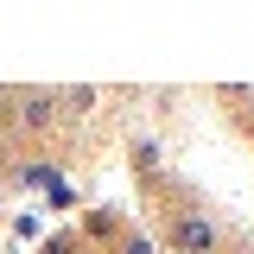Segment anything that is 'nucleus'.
<instances>
[{
	"instance_id": "obj_5",
	"label": "nucleus",
	"mask_w": 254,
	"mask_h": 254,
	"mask_svg": "<svg viewBox=\"0 0 254 254\" xmlns=\"http://www.w3.org/2000/svg\"><path fill=\"white\" fill-rule=\"evenodd\" d=\"M45 254H76V235H51V242H45Z\"/></svg>"
},
{
	"instance_id": "obj_4",
	"label": "nucleus",
	"mask_w": 254,
	"mask_h": 254,
	"mask_svg": "<svg viewBox=\"0 0 254 254\" xmlns=\"http://www.w3.org/2000/svg\"><path fill=\"white\" fill-rule=\"evenodd\" d=\"M13 235H19V242H38V235H45V222H38V216H32V210H26V216L13 222Z\"/></svg>"
},
{
	"instance_id": "obj_2",
	"label": "nucleus",
	"mask_w": 254,
	"mask_h": 254,
	"mask_svg": "<svg viewBox=\"0 0 254 254\" xmlns=\"http://www.w3.org/2000/svg\"><path fill=\"white\" fill-rule=\"evenodd\" d=\"M172 235H178V248H190V254H210V248H216V229H210L203 216H178Z\"/></svg>"
},
{
	"instance_id": "obj_1",
	"label": "nucleus",
	"mask_w": 254,
	"mask_h": 254,
	"mask_svg": "<svg viewBox=\"0 0 254 254\" xmlns=\"http://www.w3.org/2000/svg\"><path fill=\"white\" fill-rule=\"evenodd\" d=\"M13 102H19V127L26 133H51L58 127V95L51 89H19Z\"/></svg>"
},
{
	"instance_id": "obj_3",
	"label": "nucleus",
	"mask_w": 254,
	"mask_h": 254,
	"mask_svg": "<svg viewBox=\"0 0 254 254\" xmlns=\"http://www.w3.org/2000/svg\"><path fill=\"white\" fill-rule=\"evenodd\" d=\"M19 178H26V185H38V190H51V185H64V172H58V165H26Z\"/></svg>"
},
{
	"instance_id": "obj_6",
	"label": "nucleus",
	"mask_w": 254,
	"mask_h": 254,
	"mask_svg": "<svg viewBox=\"0 0 254 254\" xmlns=\"http://www.w3.org/2000/svg\"><path fill=\"white\" fill-rule=\"evenodd\" d=\"M127 254H153V248H146V242H140V235H133V242H127Z\"/></svg>"
}]
</instances>
